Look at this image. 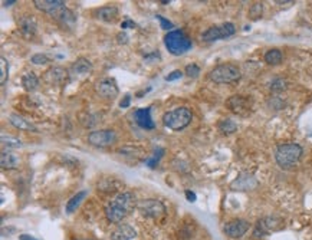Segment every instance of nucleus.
I'll return each mask as SVG.
<instances>
[{"label":"nucleus","mask_w":312,"mask_h":240,"mask_svg":"<svg viewBox=\"0 0 312 240\" xmlns=\"http://www.w3.org/2000/svg\"><path fill=\"white\" fill-rule=\"evenodd\" d=\"M134 196L130 191L120 193L105 207V216L110 223H120L134 210Z\"/></svg>","instance_id":"f257e3e1"},{"label":"nucleus","mask_w":312,"mask_h":240,"mask_svg":"<svg viewBox=\"0 0 312 240\" xmlns=\"http://www.w3.org/2000/svg\"><path fill=\"white\" fill-rule=\"evenodd\" d=\"M35 7L49 14L62 25H72L75 22V16L71 12L63 0H35Z\"/></svg>","instance_id":"f03ea898"},{"label":"nucleus","mask_w":312,"mask_h":240,"mask_svg":"<svg viewBox=\"0 0 312 240\" xmlns=\"http://www.w3.org/2000/svg\"><path fill=\"white\" fill-rule=\"evenodd\" d=\"M302 152V147L298 144H282L276 148L275 158L281 168L289 170L300 163Z\"/></svg>","instance_id":"7ed1b4c3"},{"label":"nucleus","mask_w":312,"mask_h":240,"mask_svg":"<svg viewBox=\"0 0 312 240\" xmlns=\"http://www.w3.org/2000/svg\"><path fill=\"white\" fill-rule=\"evenodd\" d=\"M164 45L167 51L174 56L184 55L191 49V40L183 30H171L164 36Z\"/></svg>","instance_id":"20e7f679"},{"label":"nucleus","mask_w":312,"mask_h":240,"mask_svg":"<svg viewBox=\"0 0 312 240\" xmlns=\"http://www.w3.org/2000/svg\"><path fill=\"white\" fill-rule=\"evenodd\" d=\"M193 114L187 108H177L173 111L165 113L162 117V124L164 126L173 129V131H181L191 122Z\"/></svg>","instance_id":"39448f33"},{"label":"nucleus","mask_w":312,"mask_h":240,"mask_svg":"<svg viewBox=\"0 0 312 240\" xmlns=\"http://www.w3.org/2000/svg\"><path fill=\"white\" fill-rule=\"evenodd\" d=\"M209 78L214 84H233L240 79V71L236 65L223 63L213 68L209 74Z\"/></svg>","instance_id":"423d86ee"},{"label":"nucleus","mask_w":312,"mask_h":240,"mask_svg":"<svg viewBox=\"0 0 312 240\" xmlns=\"http://www.w3.org/2000/svg\"><path fill=\"white\" fill-rule=\"evenodd\" d=\"M235 32H236V27L233 23H223V25L209 27L206 32H203L201 39L206 42H214V40L230 38L235 35Z\"/></svg>","instance_id":"0eeeda50"},{"label":"nucleus","mask_w":312,"mask_h":240,"mask_svg":"<svg viewBox=\"0 0 312 240\" xmlns=\"http://www.w3.org/2000/svg\"><path fill=\"white\" fill-rule=\"evenodd\" d=\"M117 134L113 129H100V131H92L88 134V142L97 148H105L110 147L115 142Z\"/></svg>","instance_id":"6e6552de"},{"label":"nucleus","mask_w":312,"mask_h":240,"mask_svg":"<svg viewBox=\"0 0 312 240\" xmlns=\"http://www.w3.org/2000/svg\"><path fill=\"white\" fill-rule=\"evenodd\" d=\"M137 209L141 215L146 216V217H150V219H158L165 212L164 204L161 202H158V200H154V199L140 202L138 203Z\"/></svg>","instance_id":"1a4fd4ad"},{"label":"nucleus","mask_w":312,"mask_h":240,"mask_svg":"<svg viewBox=\"0 0 312 240\" xmlns=\"http://www.w3.org/2000/svg\"><path fill=\"white\" fill-rule=\"evenodd\" d=\"M249 222L242 220V219H235V220H230L226 223L223 232L226 233V236H229L232 239H239L249 230Z\"/></svg>","instance_id":"9d476101"},{"label":"nucleus","mask_w":312,"mask_h":240,"mask_svg":"<svg viewBox=\"0 0 312 240\" xmlns=\"http://www.w3.org/2000/svg\"><path fill=\"white\" fill-rule=\"evenodd\" d=\"M95 91L104 100H114L120 94V89H118L114 79H102V81H100L95 85Z\"/></svg>","instance_id":"9b49d317"},{"label":"nucleus","mask_w":312,"mask_h":240,"mask_svg":"<svg viewBox=\"0 0 312 240\" xmlns=\"http://www.w3.org/2000/svg\"><path fill=\"white\" fill-rule=\"evenodd\" d=\"M284 228V222L281 219H276V217H266L263 220L258 222V226L255 229V236L259 238L263 236L269 232H274V230H279V229Z\"/></svg>","instance_id":"f8f14e48"},{"label":"nucleus","mask_w":312,"mask_h":240,"mask_svg":"<svg viewBox=\"0 0 312 240\" xmlns=\"http://www.w3.org/2000/svg\"><path fill=\"white\" fill-rule=\"evenodd\" d=\"M226 105L232 113H235L237 115H246L250 110L249 100L242 97V95H235V97L229 98Z\"/></svg>","instance_id":"ddd939ff"},{"label":"nucleus","mask_w":312,"mask_h":240,"mask_svg":"<svg viewBox=\"0 0 312 240\" xmlns=\"http://www.w3.org/2000/svg\"><path fill=\"white\" fill-rule=\"evenodd\" d=\"M134 120L137 122L138 126H141L143 129H147V131H151L156 128V124L151 118V107H147V108H141V110H136L134 113Z\"/></svg>","instance_id":"4468645a"},{"label":"nucleus","mask_w":312,"mask_h":240,"mask_svg":"<svg viewBox=\"0 0 312 240\" xmlns=\"http://www.w3.org/2000/svg\"><path fill=\"white\" fill-rule=\"evenodd\" d=\"M69 75V72H66L63 68L61 66H55V68H50L45 72L43 75V81L49 85H56V84H62L63 81L66 79V76Z\"/></svg>","instance_id":"2eb2a0df"},{"label":"nucleus","mask_w":312,"mask_h":240,"mask_svg":"<svg viewBox=\"0 0 312 240\" xmlns=\"http://www.w3.org/2000/svg\"><path fill=\"white\" fill-rule=\"evenodd\" d=\"M92 71V63L89 62L85 58H79L76 59L69 68V76H85L89 75Z\"/></svg>","instance_id":"dca6fc26"},{"label":"nucleus","mask_w":312,"mask_h":240,"mask_svg":"<svg viewBox=\"0 0 312 240\" xmlns=\"http://www.w3.org/2000/svg\"><path fill=\"white\" fill-rule=\"evenodd\" d=\"M137 236L136 229L130 225H120L111 233V240H133Z\"/></svg>","instance_id":"f3484780"},{"label":"nucleus","mask_w":312,"mask_h":240,"mask_svg":"<svg viewBox=\"0 0 312 240\" xmlns=\"http://www.w3.org/2000/svg\"><path fill=\"white\" fill-rule=\"evenodd\" d=\"M0 163H1V168L4 170H14L20 164V158L16 155V152L4 150L0 155Z\"/></svg>","instance_id":"a211bd4d"},{"label":"nucleus","mask_w":312,"mask_h":240,"mask_svg":"<svg viewBox=\"0 0 312 240\" xmlns=\"http://www.w3.org/2000/svg\"><path fill=\"white\" fill-rule=\"evenodd\" d=\"M258 184V181L252 174H240L239 177L235 180V183L232 184V187L236 190H248L253 189Z\"/></svg>","instance_id":"6ab92c4d"},{"label":"nucleus","mask_w":312,"mask_h":240,"mask_svg":"<svg viewBox=\"0 0 312 240\" xmlns=\"http://www.w3.org/2000/svg\"><path fill=\"white\" fill-rule=\"evenodd\" d=\"M9 121H10V124H12L13 126L19 128V129H22V131H36V126L33 125V124H30L27 120H25V118L20 117V115L10 114Z\"/></svg>","instance_id":"aec40b11"},{"label":"nucleus","mask_w":312,"mask_h":240,"mask_svg":"<svg viewBox=\"0 0 312 240\" xmlns=\"http://www.w3.org/2000/svg\"><path fill=\"white\" fill-rule=\"evenodd\" d=\"M118 9L115 6H104L97 12V17L104 22H114L118 17Z\"/></svg>","instance_id":"412c9836"},{"label":"nucleus","mask_w":312,"mask_h":240,"mask_svg":"<svg viewBox=\"0 0 312 240\" xmlns=\"http://www.w3.org/2000/svg\"><path fill=\"white\" fill-rule=\"evenodd\" d=\"M22 87L27 91V92H32L39 87V79L38 76L35 75L33 72H26L25 75L22 76Z\"/></svg>","instance_id":"4be33fe9"},{"label":"nucleus","mask_w":312,"mask_h":240,"mask_svg":"<svg viewBox=\"0 0 312 240\" xmlns=\"http://www.w3.org/2000/svg\"><path fill=\"white\" fill-rule=\"evenodd\" d=\"M87 196V191H79V193H76L75 196L68 202L66 204V213H74L76 209H78V206L81 204V202L84 200V197Z\"/></svg>","instance_id":"5701e85b"},{"label":"nucleus","mask_w":312,"mask_h":240,"mask_svg":"<svg viewBox=\"0 0 312 240\" xmlns=\"http://www.w3.org/2000/svg\"><path fill=\"white\" fill-rule=\"evenodd\" d=\"M265 62L269 65H278L282 62V52L279 49H271L265 53Z\"/></svg>","instance_id":"b1692460"},{"label":"nucleus","mask_w":312,"mask_h":240,"mask_svg":"<svg viewBox=\"0 0 312 240\" xmlns=\"http://www.w3.org/2000/svg\"><path fill=\"white\" fill-rule=\"evenodd\" d=\"M20 30H22V33L25 35V36H32L35 32H36V25L33 23V20H30V19H23L22 22H20Z\"/></svg>","instance_id":"393cba45"},{"label":"nucleus","mask_w":312,"mask_h":240,"mask_svg":"<svg viewBox=\"0 0 312 240\" xmlns=\"http://www.w3.org/2000/svg\"><path fill=\"white\" fill-rule=\"evenodd\" d=\"M219 129H220L223 134L229 135V134H233V132L236 131L237 125L232 121V120H223V121L219 122Z\"/></svg>","instance_id":"a878e982"},{"label":"nucleus","mask_w":312,"mask_h":240,"mask_svg":"<svg viewBox=\"0 0 312 240\" xmlns=\"http://www.w3.org/2000/svg\"><path fill=\"white\" fill-rule=\"evenodd\" d=\"M1 144L7 148H19L22 147V141L12 135H1Z\"/></svg>","instance_id":"bb28decb"},{"label":"nucleus","mask_w":312,"mask_h":240,"mask_svg":"<svg viewBox=\"0 0 312 240\" xmlns=\"http://www.w3.org/2000/svg\"><path fill=\"white\" fill-rule=\"evenodd\" d=\"M9 65L4 56L0 58V85H4V82L7 81V75H9Z\"/></svg>","instance_id":"cd10ccee"},{"label":"nucleus","mask_w":312,"mask_h":240,"mask_svg":"<svg viewBox=\"0 0 312 240\" xmlns=\"http://www.w3.org/2000/svg\"><path fill=\"white\" fill-rule=\"evenodd\" d=\"M30 62L33 65H45V63L49 62L48 56L46 55H42V53H35L32 58H30Z\"/></svg>","instance_id":"c85d7f7f"},{"label":"nucleus","mask_w":312,"mask_h":240,"mask_svg":"<svg viewBox=\"0 0 312 240\" xmlns=\"http://www.w3.org/2000/svg\"><path fill=\"white\" fill-rule=\"evenodd\" d=\"M186 75L190 76V78H197L200 74V68L196 65V63H191V65H187L186 66Z\"/></svg>","instance_id":"c756f323"},{"label":"nucleus","mask_w":312,"mask_h":240,"mask_svg":"<svg viewBox=\"0 0 312 240\" xmlns=\"http://www.w3.org/2000/svg\"><path fill=\"white\" fill-rule=\"evenodd\" d=\"M261 14H262V4H261V3L253 4V6H252V9H250V17L258 19Z\"/></svg>","instance_id":"7c9ffc66"},{"label":"nucleus","mask_w":312,"mask_h":240,"mask_svg":"<svg viewBox=\"0 0 312 240\" xmlns=\"http://www.w3.org/2000/svg\"><path fill=\"white\" fill-rule=\"evenodd\" d=\"M161 155H162V150H161V148H160L158 151L154 152V155H153V158H150V160L147 161V163H149V165H150L151 168H154L156 165L158 164V161H160V157H161Z\"/></svg>","instance_id":"2f4dec72"},{"label":"nucleus","mask_w":312,"mask_h":240,"mask_svg":"<svg viewBox=\"0 0 312 240\" xmlns=\"http://www.w3.org/2000/svg\"><path fill=\"white\" fill-rule=\"evenodd\" d=\"M156 19H158L160 20V23H161V27L162 29H165V30H168V29H173V23L170 22V20H167L165 17H162L160 14H156Z\"/></svg>","instance_id":"473e14b6"},{"label":"nucleus","mask_w":312,"mask_h":240,"mask_svg":"<svg viewBox=\"0 0 312 240\" xmlns=\"http://www.w3.org/2000/svg\"><path fill=\"white\" fill-rule=\"evenodd\" d=\"M271 88H272V91H282V89L287 88V82L284 79H276V81H274Z\"/></svg>","instance_id":"72a5a7b5"},{"label":"nucleus","mask_w":312,"mask_h":240,"mask_svg":"<svg viewBox=\"0 0 312 240\" xmlns=\"http://www.w3.org/2000/svg\"><path fill=\"white\" fill-rule=\"evenodd\" d=\"M181 76H183V72H181V71H173L170 75L165 76V81L171 82V81H175V79H180Z\"/></svg>","instance_id":"f704fd0d"},{"label":"nucleus","mask_w":312,"mask_h":240,"mask_svg":"<svg viewBox=\"0 0 312 240\" xmlns=\"http://www.w3.org/2000/svg\"><path fill=\"white\" fill-rule=\"evenodd\" d=\"M130 102H131V97L130 95H125L124 98L121 100V102H120V107L121 108H128L130 107Z\"/></svg>","instance_id":"c9c22d12"},{"label":"nucleus","mask_w":312,"mask_h":240,"mask_svg":"<svg viewBox=\"0 0 312 240\" xmlns=\"http://www.w3.org/2000/svg\"><path fill=\"white\" fill-rule=\"evenodd\" d=\"M186 197H187V200L188 202H196V194L193 193V191H190V190H187L186 191Z\"/></svg>","instance_id":"e433bc0d"},{"label":"nucleus","mask_w":312,"mask_h":240,"mask_svg":"<svg viewBox=\"0 0 312 240\" xmlns=\"http://www.w3.org/2000/svg\"><path fill=\"white\" fill-rule=\"evenodd\" d=\"M128 36L125 35V33H120L118 35V42H121V43H127V40H128Z\"/></svg>","instance_id":"4c0bfd02"},{"label":"nucleus","mask_w":312,"mask_h":240,"mask_svg":"<svg viewBox=\"0 0 312 240\" xmlns=\"http://www.w3.org/2000/svg\"><path fill=\"white\" fill-rule=\"evenodd\" d=\"M134 26H136V23H133L131 20H127V22H123L121 27H123V29H125V27H134Z\"/></svg>","instance_id":"58836bf2"},{"label":"nucleus","mask_w":312,"mask_h":240,"mask_svg":"<svg viewBox=\"0 0 312 240\" xmlns=\"http://www.w3.org/2000/svg\"><path fill=\"white\" fill-rule=\"evenodd\" d=\"M20 240H38V239H35V238H32V236H29V235H20V238H19Z\"/></svg>","instance_id":"ea45409f"},{"label":"nucleus","mask_w":312,"mask_h":240,"mask_svg":"<svg viewBox=\"0 0 312 240\" xmlns=\"http://www.w3.org/2000/svg\"><path fill=\"white\" fill-rule=\"evenodd\" d=\"M4 3V6H12L13 3H16L14 0H9V1H3Z\"/></svg>","instance_id":"a19ab883"}]
</instances>
